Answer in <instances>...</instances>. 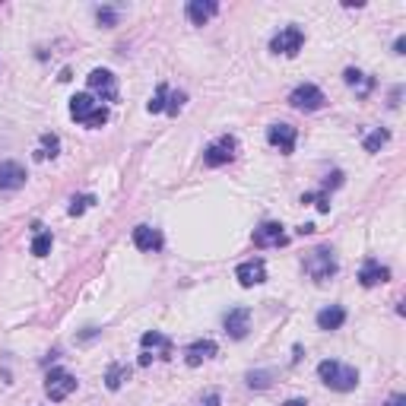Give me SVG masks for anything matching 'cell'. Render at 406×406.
<instances>
[{
	"instance_id": "obj_29",
	"label": "cell",
	"mask_w": 406,
	"mask_h": 406,
	"mask_svg": "<svg viewBox=\"0 0 406 406\" xmlns=\"http://www.w3.org/2000/svg\"><path fill=\"white\" fill-rule=\"evenodd\" d=\"M184 102H187V95H184V92H168V105H165V111L178 114L184 108Z\"/></svg>"
},
{
	"instance_id": "obj_31",
	"label": "cell",
	"mask_w": 406,
	"mask_h": 406,
	"mask_svg": "<svg viewBox=\"0 0 406 406\" xmlns=\"http://www.w3.org/2000/svg\"><path fill=\"white\" fill-rule=\"evenodd\" d=\"M200 406H222V397H219V393H207V397H203V403Z\"/></svg>"
},
{
	"instance_id": "obj_5",
	"label": "cell",
	"mask_w": 406,
	"mask_h": 406,
	"mask_svg": "<svg viewBox=\"0 0 406 406\" xmlns=\"http://www.w3.org/2000/svg\"><path fill=\"white\" fill-rule=\"evenodd\" d=\"M76 390V374H70L67 368H54V371L44 378V393H48L51 403H61L70 393Z\"/></svg>"
},
{
	"instance_id": "obj_25",
	"label": "cell",
	"mask_w": 406,
	"mask_h": 406,
	"mask_svg": "<svg viewBox=\"0 0 406 406\" xmlns=\"http://www.w3.org/2000/svg\"><path fill=\"white\" fill-rule=\"evenodd\" d=\"M387 140H390V130H384V127H378V130H371L365 137V152H378L381 146L387 143Z\"/></svg>"
},
{
	"instance_id": "obj_18",
	"label": "cell",
	"mask_w": 406,
	"mask_h": 406,
	"mask_svg": "<svg viewBox=\"0 0 406 406\" xmlns=\"http://www.w3.org/2000/svg\"><path fill=\"white\" fill-rule=\"evenodd\" d=\"M216 10H219V4H216V0H190L184 13H187V19L194 25H207L209 19L216 16Z\"/></svg>"
},
{
	"instance_id": "obj_1",
	"label": "cell",
	"mask_w": 406,
	"mask_h": 406,
	"mask_svg": "<svg viewBox=\"0 0 406 406\" xmlns=\"http://www.w3.org/2000/svg\"><path fill=\"white\" fill-rule=\"evenodd\" d=\"M317 378L330 387V390H340V393H349L355 390L359 384V371L352 365H343V362H333V359H324L317 365Z\"/></svg>"
},
{
	"instance_id": "obj_19",
	"label": "cell",
	"mask_w": 406,
	"mask_h": 406,
	"mask_svg": "<svg viewBox=\"0 0 406 406\" xmlns=\"http://www.w3.org/2000/svg\"><path fill=\"white\" fill-rule=\"evenodd\" d=\"M343 324H346V308H340V304H330V308L317 311V327L321 330H340Z\"/></svg>"
},
{
	"instance_id": "obj_30",
	"label": "cell",
	"mask_w": 406,
	"mask_h": 406,
	"mask_svg": "<svg viewBox=\"0 0 406 406\" xmlns=\"http://www.w3.org/2000/svg\"><path fill=\"white\" fill-rule=\"evenodd\" d=\"M95 16H99V23H102V25H105V29H111V25H114V23H118V13H114V10H111V6H102V10H99V13H95Z\"/></svg>"
},
{
	"instance_id": "obj_34",
	"label": "cell",
	"mask_w": 406,
	"mask_h": 406,
	"mask_svg": "<svg viewBox=\"0 0 406 406\" xmlns=\"http://www.w3.org/2000/svg\"><path fill=\"white\" fill-rule=\"evenodd\" d=\"M311 232H314V226H311V222H304V226L298 228V235H311Z\"/></svg>"
},
{
	"instance_id": "obj_21",
	"label": "cell",
	"mask_w": 406,
	"mask_h": 406,
	"mask_svg": "<svg viewBox=\"0 0 406 406\" xmlns=\"http://www.w3.org/2000/svg\"><path fill=\"white\" fill-rule=\"evenodd\" d=\"M35 238H32V254L35 257H44V254H51V245H54V238H51V232H44L42 226H35Z\"/></svg>"
},
{
	"instance_id": "obj_16",
	"label": "cell",
	"mask_w": 406,
	"mask_h": 406,
	"mask_svg": "<svg viewBox=\"0 0 406 406\" xmlns=\"http://www.w3.org/2000/svg\"><path fill=\"white\" fill-rule=\"evenodd\" d=\"M133 245H137L140 251H162L165 238H162V232H159V228L137 226V228H133Z\"/></svg>"
},
{
	"instance_id": "obj_6",
	"label": "cell",
	"mask_w": 406,
	"mask_h": 406,
	"mask_svg": "<svg viewBox=\"0 0 406 406\" xmlns=\"http://www.w3.org/2000/svg\"><path fill=\"white\" fill-rule=\"evenodd\" d=\"M304 44V32L298 29V25H285V29H279L276 35L270 38V51L273 54H283V57H295L298 51H302Z\"/></svg>"
},
{
	"instance_id": "obj_7",
	"label": "cell",
	"mask_w": 406,
	"mask_h": 406,
	"mask_svg": "<svg viewBox=\"0 0 406 406\" xmlns=\"http://www.w3.org/2000/svg\"><path fill=\"white\" fill-rule=\"evenodd\" d=\"M140 346H143V355H140V365H149L152 359H168L171 355V340L159 330H146L140 336Z\"/></svg>"
},
{
	"instance_id": "obj_9",
	"label": "cell",
	"mask_w": 406,
	"mask_h": 406,
	"mask_svg": "<svg viewBox=\"0 0 406 406\" xmlns=\"http://www.w3.org/2000/svg\"><path fill=\"white\" fill-rule=\"evenodd\" d=\"M235 149H238V143H235V137H219L216 143L207 146V152H203V165H209V168H219V165H228L235 159Z\"/></svg>"
},
{
	"instance_id": "obj_33",
	"label": "cell",
	"mask_w": 406,
	"mask_h": 406,
	"mask_svg": "<svg viewBox=\"0 0 406 406\" xmlns=\"http://www.w3.org/2000/svg\"><path fill=\"white\" fill-rule=\"evenodd\" d=\"M403 48H406V38H403V35H400V38H397V42H393V54H403Z\"/></svg>"
},
{
	"instance_id": "obj_20",
	"label": "cell",
	"mask_w": 406,
	"mask_h": 406,
	"mask_svg": "<svg viewBox=\"0 0 406 406\" xmlns=\"http://www.w3.org/2000/svg\"><path fill=\"white\" fill-rule=\"evenodd\" d=\"M127 378H130V365L114 362V365L105 371V387H108V390H121V384H124Z\"/></svg>"
},
{
	"instance_id": "obj_26",
	"label": "cell",
	"mask_w": 406,
	"mask_h": 406,
	"mask_svg": "<svg viewBox=\"0 0 406 406\" xmlns=\"http://www.w3.org/2000/svg\"><path fill=\"white\" fill-rule=\"evenodd\" d=\"M92 203H95V197H92V194L73 197V200H70V207H67V213H70V216H82L89 207H92Z\"/></svg>"
},
{
	"instance_id": "obj_14",
	"label": "cell",
	"mask_w": 406,
	"mask_h": 406,
	"mask_svg": "<svg viewBox=\"0 0 406 406\" xmlns=\"http://www.w3.org/2000/svg\"><path fill=\"white\" fill-rule=\"evenodd\" d=\"M387 279H390V266H384V264H381V260L368 257L365 264H362V270H359V283L365 285V289H371V285L387 283Z\"/></svg>"
},
{
	"instance_id": "obj_27",
	"label": "cell",
	"mask_w": 406,
	"mask_h": 406,
	"mask_svg": "<svg viewBox=\"0 0 406 406\" xmlns=\"http://www.w3.org/2000/svg\"><path fill=\"white\" fill-rule=\"evenodd\" d=\"M302 203H314L321 213H330V197H327V190H317V194H302Z\"/></svg>"
},
{
	"instance_id": "obj_15",
	"label": "cell",
	"mask_w": 406,
	"mask_h": 406,
	"mask_svg": "<svg viewBox=\"0 0 406 406\" xmlns=\"http://www.w3.org/2000/svg\"><path fill=\"white\" fill-rule=\"evenodd\" d=\"M25 184V168L13 159L0 162V190H19Z\"/></svg>"
},
{
	"instance_id": "obj_10",
	"label": "cell",
	"mask_w": 406,
	"mask_h": 406,
	"mask_svg": "<svg viewBox=\"0 0 406 406\" xmlns=\"http://www.w3.org/2000/svg\"><path fill=\"white\" fill-rule=\"evenodd\" d=\"M266 140H270V146H276L283 156H289L292 149H295V140H298V130L292 124H270L266 127Z\"/></svg>"
},
{
	"instance_id": "obj_8",
	"label": "cell",
	"mask_w": 406,
	"mask_h": 406,
	"mask_svg": "<svg viewBox=\"0 0 406 406\" xmlns=\"http://www.w3.org/2000/svg\"><path fill=\"white\" fill-rule=\"evenodd\" d=\"M324 102H327V95H324L314 82H302V86H295L289 92V105L298 108V111H321Z\"/></svg>"
},
{
	"instance_id": "obj_35",
	"label": "cell",
	"mask_w": 406,
	"mask_h": 406,
	"mask_svg": "<svg viewBox=\"0 0 406 406\" xmlns=\"http://www.w3.org/2000/svg\"><path fill=\"white\" fill-rule=\"evenodd\" d=\"M283 406H304V400H298V397H292V400H285Z\"/></svg>"
},
{
	"instance_id": "obj_2",
	"label": "cell",
	"mask_w": 406,
	"mask_h": 406,
	"mask_svg": "<svg viewBox=\"0 0 406 406\" xmlns=\"http://www.w3.org/2000/svg\"><path fill=\"white\" fill-rule=\"evenodd\" d=\"M70 118L73 121H80V124H86V127H102L108 121V108L102 105L95 95H89V92H76L73 99H70Z\"/></svg>"
},
{
	"instance_id": "obj_11",
	"label": "cell",
	"mask_w": 406,
	"mask_h": 406,
	"mask_svg": "<svg viewBox=\"0 0 406 406\" xmlns=\"http://www.w3.org/2000/svg\"><path fill=\"white\" fill-rule=\"evenodd\" d=\"M222 327H226V333L232 336V340H245L247 330H251V308H232L226 317H222Z\"/></svg>"
},
{
	"instance_id": "obj_22",
	"label": "cell",
	"mask_w": 406,
	"mask_h": 406,
	"mask_svg": "<svg viewBox=\"0 0 406 406\" xmlns=\"http://www.w3.org/2000/svg\"><path fill=\"white\" fill-rule=\"evenodd\" d=\"M57 149H61V140H57V133H44L42 146H38V152H35V159H54Z\"/></svg>"
},
{
	"instance_id": "obj_4",
	"label": "cell",
	"mask_w": 406,
	"mask_h": 406,
	"mask_svg": "<svg viewBox=\"0 0 406 406\" xmlns=\"http://www.w3.org/2000/svg\"><path fill=\"white\" fill-rule=\"evenodd\" d=\"M86 82H89V95H95L99 102H118V76L111 70L95 67L86 76Z\"/></svg>"
},
{
	"instance_id": "obj_28",
	"label": "cell",
	"mask_w": 406,
	"mask_h": 406,
	"mask_svg": "<svg viewBox=\"0 0 406 406\" xmlns=\"http://www.w3.org/2000/svg\"><path fill=\"white\" fill-rule=\"evenodd\" d=\"M270 378H273L270 371H251L247 374V384L257 387V390H264V387H270Z\"/></svg>"
},
{
	"instance_id": "obj_23",
	"label": "cell",
	"mask_w": 406,
	"mask_h": 406,
	"mask_svg": "<svg viewBox=\"0 0 406 406\" xmlns=\"http://www.w3.org/2000/svg\"><path fill=\"white\" fill-rule=\"evenodd\" d=\"M165 105H168V86H165V82H159L156 95L146 102V111H149V114H159V111H165Z\"/></svg>"
},
{
	"instance_id": "obj_12",
	"label": "cell",
	"mask_w": 406,
	"mask_h": 406,
	"mask_svg": "<svg viewBox=\"0 0 406 406\" xmlns=\"http://www.w3.org/2000/svg\"><path fill=\"white\" fill-rule=\"evenodd\" d=\"M289 241V235L283 232V226L279 222H260L257 228H254V245L257 247H279Z\"/></svg>"
},
{
	"instance_id": "obj_24",
	"label": "cell",
	"mask_w": 406,
	"mask_h": 406,
	"mask_svg": "<svg viewBox=\"0 0 406 406\" xmlns=\"http://www.w3.org/2000/svg\"><path fill=\"white\" fill-rule=\"evenodd\" d=\"M343 80H346V86H362V95H368V89L374 86V80H365V73L355 67H349L346 73H343Z\"/></svg>"
},
{
	"instance_id": "obj_3",
	"label": "cell",
	"mask_w": 406,
	"mask_h": 406,
	"mask_svg": "<svg viewBox=\"0 0 406 406\" xmlns=\"http://www.w3.org/2000/svg\"><path fill=\"white\" fill-rule=\"evenodd\" d=\"M304 273H308L314 283H327L330 276H336V257H333V251H330L327 245L314 247V251L308 254V260H304Z\"/></svg>"
},
{
	"instance_id": "obj_32",
	"label": "cell",
	"mask_w": 406,
	"mask_h": 406,
	"mask_svg": "<svg viewBox=\"0 0 406 406\" xmlns=\"http://www.w3.org/2000/svg\"><path fill=\"white\" fill-rule=\"evenodd\" d=\"M387 406H406V397L403 393H393V397L387 400Z\"/></svg>"
},
{
	"instance_id": "obj_13",
	"label": "cell",
	"mask_w": 406,
	"mask_h": 406,
	"mask_svg": "<svg viewBox=\"0 0 406 406\" xmlns=\"http://www.w3.org/2000/svg\"><path fill=\"white\" fill-rule=\"evenodd\" d=\"M235 279H238L241 285H260L266 279V264L260 257H254V260H245V264H238V270H235Z\"/></svg>"
},
{
	"instance_id": "obj_17",
	"label": "cell",
	"mask_w": 406,
	"mask_h": 406,
	"mask_svg": "<svg viewBox=\"0 0 406 406\" xmlns=\"http://www.w3.org/2000/svg\"><path fill=\"white\" fill-rule=\"evenodd\" d=\"M216 352H219V346H216L213 340H197V343H190V346L184 349V362H187L190 368H197V365H200V362L213 359Z\"/></svg>"
}]
</instances>
